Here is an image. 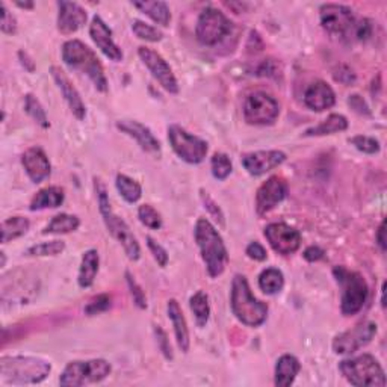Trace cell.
Listing matches in <instances>:
<instances>
[{"instance_id": "obj_1", "label": "cell", "mask_w": 387, "mask_h": 387, "mask_svg": "<svg viewBox=\"0 0 387 387\" xmlns=\"http://www.w3.org/2000/svg\"><path fill=\"white\" fill-rule=\"evenodd\" d=\"M194 236L209 275L212 279L219 277L228 262V252L221 235L209 219L200 218L195 224Z\"/></svg>"}, {"instance_id": "obj_2", "label": "cell", "mask_w": 387, "mask_h": 387, "mask_svg": "<svg viewBox=\"0 0 387 387\" xmlns=\"http://www.w3.org/2000/svg\"><path fill=\"white\" fill-rule=\"evenodd\" d=\"M50 370V363L38 357L14 355L0 359V378L3 384H38L49 377Z\"/></svg>"}, {"instance_id": "obj_3", "label": "cell", "mask_w": 387, "mask_h": 387, "mask_svg": "<svg viewBox=\"0 0 387 387\" xmlns=\"http://www.w3.org/2000/svg\"><path fill=\"white\" fill-rule=\"evenodd\" d=\"M62 59L71 70H77L88 76L99 91H108V79L103 66L88 46L79 39H70L62 46Z\"/></svg>"}, {"instance_id": "obj_4", "label": "cell", "mask_w": 387, "mask_h": 387, "mask_svg": "<svg viewBox=\"0 0 387 387\" xmlns=\"http://www.w3.org/2000/svg\"><path fill=\"white\" fill-rule=\"evenodd\" d=\"M94 186H96V192L99 197V209L101 217H103L108 232L118 244H120L130 260H138L141 257V247L135 235L132 233L130 227L126 224V221L114 213L112 208H110L106 186L101 183L100 179H94Z\"/></svg>"}, {"instance_id": "obj_5", "label": "cell", "mask_w": 387, "mask_h": 387, "mask_svg": "<svg viewBox=\"0 0 387 387\" xmlns=\"http://www.w3.org/2000/svg\"><path fill=\"white\" fill-rule=\"evenodd\" d=\"M232 310L244 326L260 327L268 318V306L252 295L247 279L244 275H235L230 295Z\"/></svg>"}, {"instance_id": "obj_6", "label": "cell", "mask_w": 387, "mask_h": 387, "mask_svg": "<svg viewBox=\"0 0 387 387\" xmlns=\"http://www.w3.org/2000/svg\"><path fill=\"white\" fill-rule=\"evenodd\" d=\"M333 275L341 288V310L345 317H353L359 313L366 303L369 294L368 283L363 275L350 271L345 266H335Z\"/></svg>"}, {"instance_id": "obj_7", "label": "cell", "mask_w": 387, "mask_h": 387, "mask_svg": "<svg viewBox=\"0 0 387 387\" xmlns=\"http://www.w3.org/2000/svg\"><path fill=\"white\" fill-rule=\"evenodd\" d=\"M345 380L353 386H386V374L380 363L370 354H361L359 357L346 359L339 363Z\"/></svg>"}, {"instance_id": "obj_8", "label": "cell", "mask_w": 387, "mask_h": 387, "mask_svg": "<svg viewBox=\"0 0 387 387\" xmlns=\"http://www.w3.org/2000/svg\"><path fill=\"white\" fill-rule=\"evenodd\" d=\"M110 370H112V368H110L109 363L103 359L70 361L66 366L64 373L61 374L59 384L81 387L86 384L100 383L110 374Z\"/></svg>"}, {"instance_id": "obj_9", "label": "cell", "mask_w": 387, "mask_h": 387, "mask_svg": "<svg viewBox=\"0 0 387 387\" xmlns=\"http://www.w3.org/2000/svg\"><path fill=\"white\" fill-rule=\"evenodd\" d=\"M232 21L217 8L203 10L195 26V37L203 46H215L230 34Z\"/></svg>"}, {"instance_id": "obj_10", "label": "cell", "mask_w": 387, "mask_h": 387, "mask_svg": "<svg viewBox=\"0 0 387 387\" xmlns=\"http://www.w3.org/2000/svg\"><path fill=\"white\" fill-rule=\"evenodd\" d=\"M168 141L180 159L192 165L201 163L209 150L206 141L191 135L177 124H171L168 128Z\"/></svg>"}, {"instance_id": "obj_11", "label": "cell", "mask_w": 387, "mask_h": 387, "mask_svg": "<svg viewBox=\"0 0 387 387\" xmlns=\"http://www.w3.org/2000/svg\"><path fill=\"white\" fill-rule=\"evenodd\" d=\"M280 114L279 101L262 91L250 94L244 103V118L252 126H271Z\"/></svg>"}, {"instance_id": "obj_12", "label": "cell", "mask_w": 387, "mask_h": 387, "mask_svg": "<svg viewBox=\"0 0 387 387\" xmlns=\"http://www.w3.org/2000/svg\"><path fill=\"white\" fill-rule=\"evenodd\" d=\"M321 25L331 37L350 39L355 25V15L351 8L337 3H326L319 10Z\"/></svg>"}, {"instance_id": "obj_13", "label": "cell", "mask_w": 387, "mask_h": 387, "mask_svg": "<svg viewBox=\"0 0 387 387\" xmlns=\"http://www.w3.org/2000/svg\"><path fill=\"white\" fill-rule=\"evenodd\" d=\"M378 331L377 324L373 321H363L353 328L344 331L333 341V351L341 355H350L366 346L375 337Z\"/></svg>"}, {"instance_id": "obj_14", "label": "cell", "mask_w": 387, "mask_h": 387, "mask_svg": "<svg viewBox=\"0 0 387 387\" xmlns=\"http://www.w3.org/2000/svg\"><path fill=\"white\" fill-rule=\"evenodd\" d=\"M138 54L150 73L153 75L157 82L161 83L163 90H167L170 94H177L179 92V83L177 79L172 73V68L168 66V62L165 61L159 53L148 49V47L141 46L138 49Z\"/></svg>"}, {"instance_id": "obj_15", "label": "cell", "mask_w": 387, "mask_h": 387, "mask_svg": "<svg viewBox=\"0 0 387 387\" xmlns=\"http://www.w3.org/2000/svg\"><path fill=\"white\" fill-rule=\"evenodd\" d=\"M265 238L271 248L281 256H289L301 246V233L284 223H271L265 227Z\"/></svg>"}, {"instance_id": "obj_16", "label": "cell", "mask_w": 387, "mask_h": 387, "mask_svg": "<svg viewBox=\"0 0 387 387\" xmlns=\"http://www.w3.org/2000/svg\"><path fill=\"white\" fill-rule=\"evenodd\" d=\"M289 191L288 181L283 177L272 176L264 181L256 194V212L259 217L266 215L268 212H271L277 204H280L286 199Z\"/></svg>"}, {"instance_id": "obj_17", "label": "cell", "mask_w": 387, "mask_h": 387, "mask_svg": "<svg viewBox=\"0 0 387 387\" xmlns=\"http://www.w3.org/2000/svg\"><path fill=\"white\" fill-rule=\"evenodd\" d=\"M284 161H286V155L279 150H262V152L246 153L241 157L244 168L248 171V175L256 177L277 168Z\"/></svg>"}, {"instance_id": "obj_18", "label": "cell", "mask_w": 387, "mask_h": 387, "mask_svg": "<svg viewBox=\"0 0 387 387\" xmlns=\"http://www.w3.org/2000/svg\"><path fill=\"white\" fill-rule=\"evenodd\" d=\"M90 37L94 44H96L99 49L103 52L105 57H108L110 61H115V62L123 61L121 49L114 43L112 32H110V29L108 28L106 23L101 20V17H99V15H96L91 21Z\"/></svg>"}, {"instance_id": "obj_19", "label": "cell", "mask_w": 387, "mask_h": 387, "mask_svg": "<svg viewBox=\"0 0 387 387\" xmlns=\"http://www.w3.org/2000/svg\"><path fill=\"white\" fill-rule=\"evenodd\" d=\"M50 73L53 81L57 82L59 91L62 92V96H64L66 101L68 103L71 112H73L77 120H83L86 117V106L83 103L81 94H79V91L76 90V86L71 83L68 76L64 73V70H61L59 67L53 66L50 68Z\"/></svg>"}, {"instance_id": "obj_20", "label": "cell", "mask_w": 387, "mask_h": 387, "mask_svg": "<svg viewBox=\"0 0 387 387\" xmlns=\"http://www.w3.org/2000/svg\"><path fill=\"white\" fill-rule=\"evenodd\" d=\"M117 129L121 130L126 135L130 137L138 142V146L148 153H159L161 152V142L157 139L152 130L147 126L141 124L135 120H120L117 121Z\"/></svg>"}, {"instance_id": "obj_21", "label": "cell", "mask_w": 387, "mask_h": 387, "mask_svg": "<svg viewBox=\"0 0 387 387\" xmlns=\"http://www.w3.org/2000/svg\"><path fill=\"white\" fill-rule=\"evenodd\" d=\"M21 163L23 167H25L29 179L32 180L34 183H41L44 179L50 176L52 165L41 147L28 148L21 156Z\"/></svg>"}, {"instance_id": "obj_22", "label": "cell", "mask_w": 387, "mask_h": 387, "mask_svg": "<svg viewBox=\"0 0 387 387\" xmlns=\"http://www.w3.org/2000/svg\"><path fill=\"white\" fill-rule=\"evenodd\" d=\"M58 8V30L62 35L77 32L86 23V19H88L86 11L79 3L59 2Z\"/></svg>"}, {"instance_id": "obj_23", "label": "cell", "mask_w": 387, "mask_h": 387, "mask_svg": "<svg viewBox=\"0 0 387 387\" xmlns=\"http://www.w3.org/2000/svg\"><path fill=\"white\" fill-rule=\"evenodd\" d=\"M336 103V94L333 88L324 81H317L312 85L307 86L304 92V105L317 110V112H322V110L333 108Z\"/></svg>"}, {"instance_id": "obj_24", "label": "cell", "mask_w": 387, "mask_h": 387, "mask_svg": "<svg viewBox=\"0 0 387 387\" xmlns=\"http://www.w3.org/2000/svg\"><path fill=\"white\" fill-rule=\"evenodd\" d=\"M167 312H168V318L172 322V327H175V335H176L179 348L183 353H188L189 351V330H188L186 319L183 317V312H181L180 306L176 299H170L167 304Z\"/></svg>"}, {"instance_id": "obj_25", "label": "cell", "mask_w": 387, "mask_h": 387, "mask_svg": "<svg viewBox=\"0 0 387 387\" xmlns=\"http://www.w3.org/2000/svg\"><path fill=\"white\" fill-rule=\"evenodd\" d=\"M301 369L299 365V360L295 355L284 354L277 360V365H275V386L279 387H288L290 384H294L295 378Z\"/></svg>"}, {"instance_id": "obj_26", "label": "cell", "mask_w": 387, "mask_h": 387, "mask_svg": "<svg viewBox=\"0 0 387 387\" xmlns=\"http://www.w3.org/2000/svg\"><path fill=\"white\" fill-rule=\"evenodd\" d=\"M64 189L59 186H49L38 191L37 195L29 204L30 210H43V209H54L59 208L64 203Z\"/></svg>"}, {"instance_id": "obj_27", "label": "cell", "mask_w": 387, "mask_h": 387, "mask_svg": "<svg viewBox=\"0 0 387 387\" xmlns=\"http://www.w3.org/2000/svg\"><path fill=\"white\" fill-rule=\"evenodd\" d=\"M99 252L97 250H88L85 251V255L82 257L81 268H79V275H77V283L79 286L86 289L91 288L94 280H96V275L99 272Z\"/></svg>"}, {"instance_id": "obj_28", "label": "cell", "mask_w": 387, "mask_h": 387, "mask_svg": "<svg viewBox=\"0 0 387 387\" xmlns=\"http://www.w3.org/2000/svg\"><path fill=\"white\" fill-rule=\"evenodd\" d=\"M348 129V120L341 114H331L324 120L321 124L313 126L304 132V137H324V135H333L337 132H344Z\"/></svg>"}, {"instance_id": "obj_29", "label": "cell", "mask_w": 387, "mask_h": 387, "mask_svg": "<svg viewBox=\"0 0 387 387\" xmlns=\"http://www.w3.org/2000/svg\"><path fill=\"white\" fill-rule=\"evenodd\" d=\"M133 6L138 8L141 12L148 15L150 19L161 26H168L171 21L170 8L165 2H135Z\"/></svg>"}, {"instance_id": "obj_30", "label": "cell", "mask_w": 387, "mask_h": 387, "mask_svg": "<svg viewBox=\"0 0 387 387\" xmlns=\"http://www.w3.org/2000/svg\"><path fill=\"white\" fill-rule=\"evenodd\" d=\"M79 226H81V219L76 215H68V213H59V215L53 217L49 224L46 226L43 230L44 235H66L76 232Z\"/></svg>"}, {"instance_id": "obj_31", "label": "cell", "mask_w": 387, "mask_h": 387, "mask_svg": "<svg viewBox=\"0 0 387 387\" xmlns=\"http://www.w3.org/2000/svg\"><path fill=\"white\" fill-rule=\"evenodd\" d=\"M284 277L283 272L277 268H268L259 275V288L265 292L266 295H275L283 289Z\"/></svg>"}, {"instance_id": "obj_32", "label": "cell", "mask_w": 387, "mask_h": 387, "mask_svg": "<svg viewBox=\"0 0 387 387\" xmlns=\"http://www.w3.org/2000/svg\"><path fill=\"white\" fill-rule=\"evenodd\" d=\"M30 227L29 219L25 217H12L8 218L2 223V242L8 244L26 235Z\"/></svg>"}, {"instance_id": "obj_33", "label": "cell", "mask_w": 387, "mask_h": 387, "mask_svg": "<svg viewBox=\"0 0 387 387\" xmlns=\"http://www.w3.org/2000/svg\"><path fill=\"white\" fill-rule=\"evenodd\" d=\"M189 307L195 317V322L199 327H204L210 317V304L209 297L204 294L203 290L195 292V294L189 299Z\"/></svg>"}, {"instance_id": "obj_34", "label": "cell", "mask_w": 387, "mask_h": 387, "mask_svg": "<svg viewBox=\"0 0 387 387\" xmlns=\"http://www.w3.org/2000/svg\"><path fill=\"white\" fill-rule=\"evenodd\" d=\"M115 186L118 189V192H120V195L128 203H137L141 199V195H142L141 185L137 180H133L129 176L118 175Z\"/></svg>"}, {"instance_id": "obj_35", "label": "cell", "mask_w": 387, "mask_h": 387, "mask_svg": "<svg viewBox=\"0 0 387 387\" xmlns=\"http://www.w3.org/2000/svg\"><path fill=\"white\" fill-rule=\"evenodd\" d=\"M25 110L37 124L41 126L43 129H47L50 126L49 118H47V114H46L43 105L39 103V100L34 96V94H26Z\"/></svg>"}, {"instance_id": "obj_36", "label": "cell", "mask_w": 387, "mask_h": 387, "mask_svg": "<svg viewBox=\"0 0 387 387\" xmlns=\"http://www.w3.org/2000/svg\"><path fill=\"white\" fill-rule=\"evenodd\" d=\"M66 250V242L62 241H50V242H41L32 246L25 251L26 256L32 257H46V256H58Z\"/></svg>"}, {"instance_id": "obj_37", "label": "cell", "mask_w": 387, "mask_h": 387, "mask_svg": "<svg viewBox=\"0 0 387 387\" xmlns=\"http://www.w3.org/2000/svg\"><path fill=\"white\" fill-rule=\"evenodd\" d=\"M210 168L212 175L217 180H226L228 176L232 175L233 165L230 157L224 153H215L210 161Z\"/></svg>"}, {"instance_id": "obj_38", "label": "cell", "mask_w": 387, "mask_h": 387, "mask_svg": "<svg viewBox=\"0 0 387 387\" xmlns=\"http://www.w3.org/2000/svg\"><path fill=\"white\" fill-rule=\"evenodd\" d=\"M132 30L139 39H146V41H148V43L161 41L163 37V34L159 29L150 26V25H147V23L141 21V20H135L132 23Z\"/></svg>"}, {"instance_id": "obj_39", "label": "cell", "mask_w": 387, "mask_h": 387, "mask_svg": "<svg viewBox=\"0 0 387 387\" xmlns=\"http://www.w3.org/2000/svg\"><path fill=\"white\" fill-rule=\"evenodd\" d=\"M138 218L142 224L148 228H152V230H157V228L162 227L161 213L153 206H150V204H142V206H139Z\"/></svg>"}, {"instance_id": "obj_40", "label": "cell", "mask_w": 387, "mask_h": 387, "mask_svg": "<svg viewBox=\"0 0 387 387\" xmlns=\"http://www.w3.org/2000/svg\"><path fill=\"white\" fill-rule=\"evenodd\" d=\"M351 144L360 150V152L366 153V155H375L380 152V142H378L375 138H370V137H365V135H357V137H353L350 139Z\"/></svg>"}, {"instance_id": "obj_41", "label": "cell", "mask_w": 387, "mask_h": 387, "mask_svg": "<svg viewBox=\"0 0 387 387\" xmlns=\"http://www.w3.org/2000/svg\"><path fill=\"white\" fill-rule=\"evenodd\" d=\"M373 21L369 19H359L355 20V25L353 28V32H351V38L350 41H366V39L370 38L373 35Z\"/></svg>"}, {"instance_id": "obj_42", "label": "cell", "mask_w": 387, "mask_h": 387, "mask_svg": "<svg viewBox=\"0 0 387 387\" xmlns=\"http://www.w3.org/2000/svg\"><path fill=\"white\" fill-rule=\"evenodd\" d=\"M110 306H112V298H110V295L100 294L97 297H94L91 301L86 304L85 313L88 315V317H92V315H99L101 312H106Z\"/></svg>"}, {"instance_id": "obj_43", "label": "cell", "mask_w": 387, "mask_h": 387, "mask_svg": "<svg viewBox=\"0 0 387 387\" xmlns=\"http://www.w3.org/2000/svg\"><path fill=\"white\" fill-rule=\"evenodd\" d=\"M255 75L260 76V77H274L279 79V76H281V66L279 64L275 59H264L260 64L256 67Z\"/></svg>"}, {"instance_id": "obj_44", "label": "cell", "mask_w": 387, "mask_h": 387, "mask_svg": "<svg viewBox=\"0 0 387 387\" xmlns=\"http://www.w3.org/2000/svg\"><path fill=\"white\" fill-rule=\"evenodd\" d=\"M126 277H128V284H129L133 301H135V304L139 307V309H147V298H146L144 290H142V288L137 283V280L132 277L130 272H126Z\"/></svg>"}, {"instance_id": "obj_45", "label": "cell", "mask_w": 387, "mask_h": 387, "mask_svg": "<svg viewBox=\"0 0 387 387\" xmlns=\"http://www.w3.org/2000/svg\"><path fill=\"white\" fill-rule=\"evenodd\" d=\"M146 241H147L148 250L152 251V255H153L156 262L159 264V266H162V268L167 266V264H168V251L165 250V248L161 246V244H157V242L152 238V236H147Z\"/></svg>"}, {"instance_id": "obj_46", "label": "cell", "mask_w": 387, "mask_h": 387, "mask_svg": "<svg viewBox=\"0 0 387 387\" xmlns=\"http://www.w3.org/2000/svg\"><path fill=\"white\" fill-rule=\"evenodd\" d=\"M153 330H155L157 346H159V350L163 354V357L167 360H172V350H171V345H170L167 333H165V331L159 326H155Z\"/></svg>"}, {"instance_id": "obj_47", "label": "cell", "mask_w": 387, "mask_h": 387, "mask_svg": "<svg viewBox=\"0 0 387 387\" xmlns=\"http://www.w3.org/2000/svg\"><path fill=\"white\" fill-rule=\"evenodd\" d=\"M0 29L8 35H14L17 32V20H15L12 12L8 11L5 3H2V25H0Z\"/></svg>"}, {"instance_id": "obj_48", "label": "cell", "mask_w": 387, "mask_h": 387, "mask_svg": "<svg viewBox=\"0 0 387 387\" xmlns=\"http://www.w3.org/2000/svg\"><path fill=\"white\" fill-rule=\"evenodd\" d=\"M201 200H203V203H204V208H206V209L209 210L210 215H212L213 218H215L221 226H224V215H223V212H221V209L218 208V204L210 199L208 192L201 191Z\"/></svg>"}, {"instance_id": "obj_49", "label": "cell", "mask_w": 387, "mask_h": 387, "mask_svg": "<svg viewBox=\"0 0 387 387\" xmlns=\"http://www.w3.org/2000/svg\"><path fill=\"white\" fill-rule=\"evenodd\" d=\"M335 81L344 85H353L355 82V73L348 66H339L335 70Z\"/></svg>"}, {"instance_id": "obj_50", "label": "cell", "mask_w": 387, "mask_h": 387, "mask_svg": "<svg viewBox=\"0 0 387 387\" xmlns=\"http://www.w3.org/2000/svg\"><path fill=\"white\" fill-rule=\"evenodd\" d=\"M348 105L354 112H357L360 115H370L369 106L366 105V101L363 100V97L359 96V94H353V96L348 97Z\"/></svg>"}, {"instance_id": "obj_51", "label": "cell", "mask_w": 387, "mask_h": 387, "mask_svg": "<svg viewBox=\"0 0 387 387\" xmlns=\"http://www.w3.org/2000/svg\"><path fill=\"white\" fill-rule=\"evenodd\" d=\"M246 252H247V256H248L250 259L257 260V262H264V260L268 259L266 250L264 248L262 244H259V242H251L250 246L247 247Z\"/></svg>"}, {"instance_id": "obj_52", "label": "cell", "mask_w": 387, "mask_h": 387, "mask_svg": "<svg viewBox=\"0 0 387 387\" xmlns=\"http://www.w3.org/2000/svg\"><path fill=\"white\" fill-rule=\"evenodd\" d=\"M303 256L307 262H318V260H322L324 257H326V251L318 246H310L304 250Z\"/></svg>"}, {"instance_id": "obj_53", "label": "cell", "mask_w": 387, "mask_h": 387, "mask_svg": "<svg viewBox=\"0 0 387 387\" xmlns=\"http://www.w3.org/2000/svg\"><path fill=\"white\" fill-rule=\"evenodd\" d=\"M19 58L21 61V66L25 67L28 71H30V73H32V71L35 70V62L32 61V58H30L29 54L26 52H23V50L19 52Z\"/></svg>"}, {"instance_id": "obj_54", "label": "cell", "mask_w": 387, "mask_h": 387, "mask_svg": "<svg viewBox=\"0 0 387 387\" xmlns=\"http://www.w3.org/2000/svg\"><path fill=\"white\" fill-rule=\"evenodd\" d=\"M384 221L380 224V227H378V230H377V235H375V239H377V244H378V247L381 248V251H386V239H384Z\"/></svg>"}, {"instance_id": "obj_55", "label": "cell", "mask_w": 387, "mask_h": 387, "mask_svg": "<svg viewBox=\"0 0 387 387\" xmlns=\"http://www.w3.org/2000/svg\"><path fill=\"white\" fill-rule=\"evenodd\" d=\"M15 5L20 6V8H25V10H32V8H34V3H32V2H25V3H23V2H17Z\"/></svg>"}, {"instance_id": "obj_56", "label": "cell", "mask_w": 387, "mask_h": 387, "mask_svg": "<svg viewBox=\"0 0 387 387\" xmlns=\"http://www.w3.org/2000/svg\"><path fill=\"white\" fill-rule=\"evenodd\" d=\"M384 288H386V284L383 283V288H381V306H383V309L386 307V303H384Z\"/></svg>"}]
</instances>
